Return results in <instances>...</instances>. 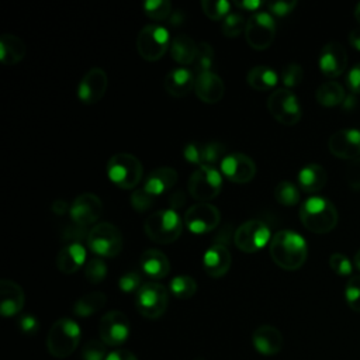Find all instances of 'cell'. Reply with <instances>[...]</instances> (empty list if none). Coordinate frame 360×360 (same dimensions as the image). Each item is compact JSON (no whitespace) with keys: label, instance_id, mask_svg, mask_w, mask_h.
<instances>
[{"label":"cell","instance_id":"cell-27","mask_svg":"<svg viewBox=\"0 0 360 360\" xmlns=\"http://www.w3.org/2000/svg\"><path fill=\"white\" fill-rule=\"evenodd\" d=\"M139 264L143 273L153 280H160L170 271V262L167 256L158 249H146L141 255Z\"/></svg>","mask_w":360,"mask_h":360},{"label":"cell","instance_id":"cell-62","mask_svg":"<svg viewBox=\"0 0 360 360\" xmlns=\"http://www.w3.org/2000/svg\"><path fill=\"white\" fill-rule=\"evenodd\" d=\"M354 18L360 22V3L356 6V8H354Z\"/></svg>","mask_w":360,"mask_h":360},{"label":"cell","instance_id":"cell-42","mask_svg":"<svg viewBox=\"0 0 360 360\" xmlns=\"http://www.w3.org/2000/svg\"><path fill=\"white\" fill-rule=\"evenodd\" d=\"M226 148L219 142L202 143V165L214 166L218 160H222L226 155Z\"/></svg>","mask_w":360,"mask_h":360},{"label":"cell","instance_id":"cell-3","mask_svg":"<svg viewBox=\"0 0 360 360\" xmlns=\"http://www.w3.org/2000/svg\"><path fill=\"white\" fill-rule=\"evenodd\" d=\"M80 326L70 318H60L51 326L46 338V347L51 356L66 359L70 356L80 342Z\"/></svg>","mask_w":360,"mask_h":360},{"label":"cell","instance_id":"cell-40","mask_svg":"<svg viewBox=\"0 0 360 360\" xmlns=\"http://www.w3.org/2000/svg\"><path fill=\"white\" fill-rule=\"evenodd\" d=\"M246 20L240 13H229L222 22V32L225 37L233 38L245 31Z\"/></svg>","mask_w":360,"mask_h":360},{"label":"cell","instance_id":"cell-47","mask_svg":"<svg viewBox=\"0 0 360 360\" xmlns=\"http://www.w3.org/2000/svg\"><path fill=\"white\" fill-rule=\"evenodd\" d=\"M118 287L122 292H136L142 287V277L138 271H128L120 277Z\"/></svg>","mask_w":360,"mask_h":360},{"label":"cell","instance_id":"cell-46","mask_svg":"<svg viewBox=\"0 0 360 360\" xmlns=\"http://www.w3.org/2000/svg\"><path fill=\"white\" fill-rule=\"evenodd\" d=\"M329 266L338 276H350L353 271L352 262L343 253H332L329 256Z\"/></svg>","mask_w":360,"mask_h":360},{"label":"cell","instance_id":"cell-6","mask_svg":"<svg viewBox=\"0 0 360 360\" xmlns=\"http://www.w3.org/2000/svg\"><path fill=\"white\" fill-rule=\"evenodd\" d=\"M167 304V290L160 283L148 281L135 292V308L148 319L160 318L166 312Z\"/></svg>","mask_w":360,"mask_h":360},{"label":"cell","instance_id":"cell-60","mask_svg":"<svg viewBox=\"0 0 360 360\" xmlns=\"http://www.w3.org/2000/svg\"><path fill=\"white\" fill-rule=\"evenodd\" d=\"M342 105H343V108H346V110L353 108V107L356 105V98H353V96H347V97L345 98V101L342 103Z\"/></svg>","mask_w":360,"mask_h":360},{"label":"cell","instance_id":"cell-24","mask_svg":"<svg viewBox=\"0 0 360 360\" xmlns=\"http://www.w3.org/2000/svg\"><path fill=\"white\" fill-rule=\"evenodd\" d=\"M194 72L187 68H174L165 76V90L173 97H184L194 89Z\"/></svg>","mask_w":360,"mask_h":360},{"label":"cell","instance_id":"cell-35","mask_svg":"<svg viewBox=\"0 0 360 360\" xmlns=\"http://www.w3.org/2000/svg\"><path fill=\"white\" fill-rule=\"evenodd\" d=\"M274 198L281 205H295L300 201V191L297 186L288 180H281L274 187Z\"/></svg>","mask_w":360,"mask_h":360},{"label":"cell","instance_id":"cell-45","mask_svg":"<svg viewBox=\"0 0 360 360\" xmlns=\"http://www.w3.org/2000/svg\"><path fill=\"white\" fill-rule=\"evenodd\" d=\"M153 197L155 195L149 194L143 187L142 188H136L131 194V205L138 212H145V211H148L153 205Z\"/></svg>","mask_w":360,"mask_h":360},{"label":"cell","instance_id":"cell-23","mask_svg":"<svg viewBox=\"0 0 360 360\" xmlns=\"http://www.w3.org/2000/svg\"><path fill=\"white\" fill-rule=\"evenodd\" d=\"M24 291L13 280L0 281V312L3 316H14L24 307Z\"/></svg>","mask_w":360,"mask_h":360},{"label":"cell","instance_id":"cell-37","mask_svg":"<svg viewBox=\"0 0 360 360\" xmlns=\"http://www.w3.org/2000/svg\"><path fill=\"white\" fill-rule=\"evenodd\" d=\"M143 13L155 20V21H163L172 15V3L169 0H148L142 4Z\"/></svg>","mask_w":360,"mask_h":360},{"label":"cell","instance_id":"cell-22","mask_svg":"<svg viewBox=\"0 0 360 360\" xmlns=\"http://www.w3.org/2000/svg\"><path fill=\"white\" fill-rule=\"evenodd\" d=\"M252 343L263 356H276L283 349V335L271 325H262L255 329Z\"/></svg>","mask_w":360,"mask_h":360},{"label":"cell","instance_id":"cell-17","mask_svg":"<svg viewBox=\"0 0 360 360\" xmlns=\"http://www.w3.org/2000/svg\"><path fill=\"white\" fill-rule=\"evenodd\" d=\"M107 84V73L101 68L94 66L82 77L77 86V97L84 104H94L103 98Z\"/></svg>","mask_w":360,"mask_h":360},{"label":"cell","instance_id":"cell-54","mask_svg":"<svg viewBox=\"0 0 360 360\" xmlns=\"http://www.w3.org/2000/svg\"><path fill=\"white\" fill-rule=\"evenodd\" d=\"M105 360H138V357L127 349H118V350L108 353Z\"/></svg>","mask_w":360,"mask_h":360},{"label":"cell","instance_id":"cell-61","mask_svg":"<svg viewBox=\"0 0 360 360\" xmlns=\"http://www.w3.org/2000/svg\"><path fill=\"white\" fill-rule=\"evenodd\" d=\"M354 266L357 270H360V249L354 255Z\"/></svg>","mask_w":360,"mask_h":360},{"label":"cell","instance_id":"cell-38","mask_svg":"<svg viewBox=\"0 0 360 360\" xmlns=\"http://www.w3.org/2000/svg\"><path fill=\"white\" fill-rule=\"evenodd\" d=\"M107 276V264L100 256L89 259L84 264V277L91 284L101 283Z\"/></svg>","mask_w":360,"mask_h":360},{"label":"cell","instance_id":"cell-44","mask_svg":"<svg viewBox=\"0 0 360 360\" xmlns=\"http://www.w3.org/2000/svg\"><path fill=\"white\" fill-rule=\"evenodd\" d=\"M105 346L107 345L103 340H89L82 347V359L83 360H105L108 356Z\"/></svg>","mask_w":360,"mask_h":360},{"label":"cell","instance_id":"cell-18","mask_svg":"<svg viewBox=\"0 0 360 360\" xmlns=\"http://www.w3.org/2000/svg\"><path fill=\"white\" fill-rule=\"evenodd\" d=\"M328 148L339 159H357L360 156V131L345 128L333 132L329 136Z\"/></svg>","mask_w":360,"mask_h":360},{"label":"cell","instance_id":"cell-8","mask_svg":"<svg viewBox=\"0 0 360 360\" xmlns=\"http://www.w3.org/2000/svg\"><path fill=\"white\" fill-rule=\"evenodd\" d=\"M170 44L167 28L158 24L145 25L136 37V49L139 55L149 62L160 59L170 48Z\"/></svg>","mask_w":360,"mask_h":360},{"label":"cell","instance_id":"cell-20","mask_svg":"<svg viewBox=\"0 0 360 360\" xmlns=\"http://www.w3.org/2000/svg\"><path fill=\"white\" fill-rule=\"evenodd\" d=\"M231 252L225 245L215 243L210 246L202 256V267L204 271L214 278H219L225 276L231 267Z\"/></svg>","mask_w":360,"mask_h":360},{"label":"cell","instance_id":"cell-49","mask_svg":"<svg viewBox=\"0 0 360 360\" xmlns=\"http://www.w3.org/2000/svg\"><path fill=\"white\" fill-rule=\"evenodd\" d=\"M183 156L187 162L202 166V143L188 142L183 149Z\"/></svg>","mask_w":360,"mask_h":360},{"label":"cell","instance_id":"cell-53","mask_svg":"<svg viewBox=\"0 0 360 360\" xmlns=\"http://www.w3.org/2000/svg\"><path fill=\"white\" fill-rule=\"evenodd\" d=\"M347 86L353 93H360V63L350 69L347 75Z\"/></svg>","mask_w":360,"mask_h":360},{"label":"cell","instance_id":"cell-32","mask_svg":"<svg viewBox=\"0 0 360 360\" xmlns=\"http://www.w3.org/2000/svg\"><path fill=\"white\" fill-rule=\"evenodd\" d=\"M107 297L101 291H91L80 297L73 305V314L80 318H87L104 308Z\"/></svg>","mask_w":360,"mask_h":360},{"label":"cell","instance_id":"cell-58","mask_svg":"<svg viewBox=\"0 0 360 360\" xmlns=\"http://www.w3.org/2000/svg\"><path fill=\"white\" fill-rule=\"evenodd\" d=\"M349 42H350V45H352L354 49L360 51V27L350 31V34H349Z\"/></svg>","mask_w":360,"mask_h":360},{"label":"cell","instance_id":"cell-30","mask_svg":"<svg viewBox=\"0 0 360 360\" xmlns=\"http://www.w3.org/2000/svg\"><path fill=\"white\" fill-rule=\"evenodd\" d=\"M170 55L180 65H190L197 55V44L187 34H177L170 44Z\"/></svg>","mask_w":360,"mask_h":360},{"label":"cell","instance_id":"cell-12","mask_svg":"<svg viewBox=\"0 0 360 360\" xmlns=\"http://www.w3.org/2000/svg\"><path fill=\"white\" fill-rule=\"evenodd\" d=\"M233 240L236 248L242 252L253 253L270 243L271 232L264 222L259 219H249L236 228Z\"/></svg>","mask_w":360,"mask_h":360},{"label":"cell","instance_id":"cell-21","mask_svg":"<svg viewBox=\"0 0 360 360\" xmlns=\"http://www.w3.org/2000/svg\"><path fill=\"white\" fill-rule=\"evenodd\" d=\"M194 91L201 101L214 104L222 98L225 93V84L217 73L204 72L197 75L194 82Z\"/></svg>","mask_w":360,"mask_h":360},{"label":"cell","instance_id":"cell-59","mask_svg":"<svg viewBox=\"0 0 360 360\" xmlns=\"http://www.w3.org/2000/svg\"><path fill=\"white\" fill-rule=\"evenodd\" d=\"M169 18H170V21H172L173 25H179V24L183 22V18H184V17H183V13H181L180 10H177V11H173Z\"/></svg>","mask_w":360,"mask_h":360},{"label":"cell","instance_id":"cell-13","mask_svg":"<svg viewBox=\"0 0 360 360\" xmlns=\"http://www.w3.org/2000/svg\"><path fill=\"white\" fill-rule=\"evenodd\" d=\"M129 329V321L124 312L118 309L108 311L101 316L98 323L100 340H103L107 346H121L127 342Z\"/></svg>","mask_w":360,"mask_h":360},{"label":"cell","instance_id":"cell-26","mask_svg":"<svg viewBox=\"0 0 360 360\" xmlns=\"http://www.w3.org/2000/svg\"><path fill=\"white\" fill-rule=\"evenodd\" d=\"M177 181V172L173 167L162 166L150 170L145 179L143 188L152 194L159 195L170 190Z\"/></svg>","mask_w":360,"mask_h":360},{"label":"cell","instance_id":"cell-51","mask_svg":"<svg viewBox=\"0 0 360 360\" xmlns=\"http://www.w3.org/2000/svg\"><path fill=\"white\" fill-rule=\"evenodd\" d=\"M18 328L25 335H35L39 329V322L34 315L24 314L18 319Z\"/></svg>","mask_w":360,"mask_h":360},{"label":"cell","instance_id":"cell-39","mask_svg":"<svg viewBox=\"0 0 360 360\" xmlns=\"http://www.w3.org/2000/svg\"><path fill=\"white\" fill-rule=\"evenodd\" d=\"M204 14L211 20H222L229 14L231 3L226 0H201Z\"/></svg>","mask_w":360,"mask_h":360},{"label":"cell","instance_id":"cell-10","mask_svg":"<svg viewBox=\"0 0 360 360\" xmlns=\"http://www.w3.org/2000/svg\"><path fill=\"white\" fill-rule=\"evenodd\" d=\"M269 112L284 125H294L301 120V105L297 96L285 87L271 91L267 98Z\"/></svg>","mask_w":360,"mask_h":360},{"label":"cell","instance_id":"cell-28","mask_svg":"<svg viewBox=\"0 0 360 360\" xmlns=\"http://www.w3.org/2000/svg\"><path fill=\"white\" fill-rule=\"evenodd\" d=\"M298 184L307 193H315L323 188L328 180L325 169L318 163H308L298 172Z\"/></svg>","mask_w":360,"mask_h":360},{"label":"cell","instance_id":"cell-48","mask_svg":"<svg viewBox=\"0 0 360 360\" xmlns=\"http://www.w3.org/2000/svg\"><path fill=\"white\" fill-rule=\"evenodd\" d=\"M346 181L354 191L360 193V158L352 160L346 169Z\"/></svg>","mask_w":360,"mask_h":360},{"label":"cell","instance_id":"cell-1","mask_svg":"<svg viewBox=\"0 0 360 360\" xmlns=\"http://www.w3.org/2000/svg\"><path fill=\"white\" fill-rule=\"evenodd\" d=\"M269 250L273 262L284 270L300 269L308 256L305 239L290 229H281L271 236Z\"/></svg>","mask_w":360,"mask_h":360},{"label":"cell","instance_id":"cell-50","mask_svg":"<svg viewBox=\"0 0 360 360\" xmlns=\"http://www.w3.org/2000/svg\"><path fill=\"white\" fill-rule=\"evenodd\" d=\"M295 6H297L295 0H277V1L267 3V8H269L270 14H274L278 17L290 14Z\"/></svg>","mask_w":360,"mask_h":360},{"label":"cell","instance_id":"cell-55","mask_svg":"<svg viewBox=\"0 0 360 360\" xmlns=\"http://www.w3.org/2000/svg\"><path fill=\"white\" fill-rule=\"evenodd\" d=\"M169 202H170V208L172 210H174L176 211V208H180V207H183L184 205V202H186V197H184V194H183V191H174V193H172L170 194V197H169Z\"/></svg>","mask_w":360,"mask_h":360},{"label":"cell","instance_id":"cell-11","mask_svg":"<svg viewBox=\"0 0 360 360\" xmlns=\"http://www.w3.org/2000/svg\"><path fill=\"white\" fill-rule=\"evenodd\" d=\"M276 37V22L270 13L256 11L253 13L245 27V38L248 44L255 49H266L271 45Z\"/></svg>","mask_w":360,"mask_h":360},{"label":"cell","instance_id":"cell-29","mask_svg":"<svg viewBox=\"0 0 360 360\" xmlns=\"http://www.w3.org/2000/svg\"><path fill=\"white\" fill-rule=\"evenodd\" d=\"M27 52L25 44L14 34H3L0 37V60L4 65H15L24 59Z\"/></svg>","mask_w":360,"mask_h":360},{"label":"cell","instance_id":"cell-41","mask_svg":"<svg viewBox=\"0 0 360 360\" xmlns=\"http://www.w3.org/2000/svg\"><path fill=\"white\" fill-rule=\"evenodd\" d=\"M345 300L352 311L360 312V276H352L346 283Z\"/></svg>","mask_w":360,"mask_h":360},{"label":"cell","instance_id":"cell-43","mask_svg":"<svg viewBox=\"0 0 360 360\" xmlns=\"http://www.w3.org/2000/svg\"><path fill=\"white\" fill-rule=\"evenodd\" d=\"M304 79V70L298 63H288L281 69V82L285 89L298 86Z\"/></svg>","mask_w":360,"mask_h":360},{"label":"cell","instance_id":"cell-14","mask_svg":"<svg viewBox=\"0 0 360 360\" xmlns=\"http://www.w3.org/2000/svg\"><path fill=\"white\" fill-rule=\"evenodd\" d=\"M219 210L210 202H197L184 214V225L193 233H207L219 225Z\"/></svg>","mask_w":360,"mask_h":360},{"label":"cell","instance_id":"cell-2","mask_svg":"<svg viewBox=\"0 0 360 360\" xmlns=\"http://www.w3.org/2000/svg\"><path fill=\"white\" fill-rule=\"evenodd\" d=\"M300 219L308 231L328 233L338 224V211L328 198L314 195L300 205Z\"/></svg>","mask_w":360,"mask_h":360},{"label":"cell","instance_id":"cell-52","mask_svg":"<svg viewBox=\"0 0 360 360\" xmlns=\"http://www.w3.org/2000/svg\"><path fill=\"white\" fill-rule=\"evenodd\" d=\"M86 226H80L77 224H73L72 226H68L63 232V240H69V243H80L82 239H87V235L89 232L86 233L84 231Z\"/></svg>","mask_w":360,"mask_h":360},{"label":"cell","instance_id":"cell-7","mask_svg":"<svg viewBox=\"0 0 360 360\" xmlns=\"http://www.w3.org/2000/svg\"><path fill=\"white\" fill-rule=\"evenodd\" d=\"M222 188V173L214 166H198L190 176L187 190L198 202L215 198Z\"/></svg>","mask_w":360,"mask_h":360},{"label":"cell","instance_id":"cell-36","mask_svg":"<svg viewBox=\"0 0 360 360\" xmlns=\"http://www.w3.org/2000/svg\"><path fill=\"white\" fill-rule=\"evenodd\" d=\"M212 63H214V48L205 41L197 44V55L193 62V66L197 75L204 72H211Z\"/></svg>","mask_w":360,"mask_h":360},{"label":"cell","instance_id":"cell-57","mask_svg":"<svg viewBox=\"0 0 360 360\" xmlns=\"http://www.w3.org/2000/svg\"><path fill=\"white\" fill-rule=\"evenodd\" d=\"M235 6L239 7V8L256 13V8H259L262 6V1H259V0H243V1H236Z\"/></svg>","mask_w":360,"mask_h":360},{"label":"cell","instance_id":"cell-9","mask_svg":"<svg viewBox=\"0 0 360 360\" xmlns=\"http://www.w3.org/2000/svg\"><path fill=\"white\" fill-rule=\"evenodd\" d=\"M86 240L90 250L100 257H114L122 249V235L120 229L110 222L94 225Z\"/></svg>","mask_w":360,"mask_h":360},{"label":"cell","instance_id":"cell-34","mask_svg":"<svg viewBox=\"0 0 360 360\" xmlns=\"http://www.w3.org/2000/svg\"><path fill=\"white\" fill-rule=\"evenodd\" d=\"M170 292L179 300H188L197 291V283L190 276H176L169 284Z\"/></svg>","mask_w":360,"mask_h":360},{"label":"cell","instance_id":"cell-25","mask_svg":"<svg viewBox=\"0 0 360 360\" xmlns=\"http://www.w3.org/2000/svg\"><path fill=\"white\" fill-rule=\"evenodd\" d=\"M86 262V249L82 243H68L56 255V267L63 274L76 273Z\"/></svg>","mask_w":360,"mask_h":360},{"label":"cell","instance_id":"cell-19","mask_svg":"<svg viewBox=\"0 0 360 360\" xmlns=\"http://www.w3.org/2000/svg\"><path fill=\"white\" fill-rule=\"evenodd\" d=\"M318 63H319L321 72L326 77L335 79L346 70V66H347L346 49L339 42H335V41L328 42L322 46L319 52Z\"/></svg>","mask_w":360,"mask_h":360},{"label":"cell","instance_id":"cell-31","mask_svg":"<svg viewBox=\"0 0 360 360\" xmlns=\"http://www.w3.org/2000/svg\"><path fill=\"white\" fill-rule=\"evenodd\" d=\"M246 82L248 84L259 91L270 90L273 89L277 82H278V75L277 72L266 65H256L250 68V70L246 75Z\"/></svg>","mask_w":360,"mask_h":360},{"label":"cell","instance_id":"cell-56","mask_svg":"<svg viewBox=\"0 0 360 360\" xmlns=\"http://www.w3.org/2000/svg\"><path fill=\"white\" fill-rule=\"evenodd\" d=\"M51 210L56 215H65L70 210V205L65 200H55L51 205Z\"/></svg>","mask_w":360,"mask_h":360},{"label":"cell","instance_id":"cell-33","mask_svg":"<svg viewBox=\"0 0 360 360\" xmlns=\"http://www.w3.org/2000/svg\"><path fill=\"white\" fill-rule=\"evenodd\" d=\"M316 101L323 105V107H335L339 105L345 101L346 94L343 87L335 82V80H328L325 83H322L315 93Z\"/></svg>","mask_w":360,"mask_h":360},{"label":"cell","instance_id":"cell-15","mask_svg":"<svg viewBox=\"0 0 360 360\" xmlns=\"http://www.w3.org/2000/svg\"><path fill=\"white\" fill-rule=\"evenodd\" d=\"M219 166L222 176L233 183H248L256 174V165L252 158L240 152L228 153Z\"/></svg>","mask_w":360,"mask_h":360},{"label":"cell","instance_id":"cell-16","mask_svg":"<svg viewBox=\"0 0 360 360\" xmlns=\"http://www.w3.org/2000/svg\"><path fill=\"white\" fill-rule=\"evenodd\" d=\"M103 212V202L101 200L93 193H83L77 195L73 202L70 204V218L73 224L80 226H87L94 224Z\"/></svg>","mask_w":360,"mask_h":360},{"label":"cell","instance_id":"cell-4","mask_svg":"<svg viewBox=\"0 0 360 360\" xmlns=\"http://www.w3.org/2000/svg\"><path fill=\"white\" fill-rule=\"evenodd\" d=\"M143 229L150 240L160 245H167L180 236L183 222L174 210L166 208L149 214L145 219Z\"/></svg>","mask_w":360,"mask_h":360},{"label":"cell","instance_id":"cell-5","mask_svg":"<svg viewBox=\"0 0 360 360\" xmlns=\"http://www.w3.org/2000/svg\"><path fill=\"white\" fill-rule=\"evenodd\" d=\"M142 163L135 155L121 152L112 155L107 162V176L120 188H134L142 180Z\"/></svg>","mask_w":360,"mask_h":360}]
</instances>
